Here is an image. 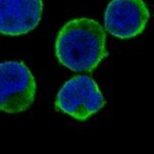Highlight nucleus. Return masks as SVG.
Listing matches in <instances>:
<instances>
[{
	"label": "nucleus",
	"mask_w": 154,
	"mask_h": 154,
	"mask_svg": "<svg viewBox=\"0 0 154 154\" xmlns=\"http://www.w3.org/2000/svg\"><path fill=\"white\" fill-rule=\"evenodd\" d=\"M55 54L74 72H91L108 55L105 30L90 18H74L62 26L55 41Z\"/></svg>",
	"instance_id": "f257e3e1"
},
{
	"label": "nucleus",
	"mask_w": 154,
	"mask_h": 154,
	"mask_svg": "<svg viewBox=\"0 0 154 154\" xmlns=\"http://www.w3.org/2000/svg\"><path fill=\"white\" fill-rule=\"evenodd\" d=\"M36 81L21 61L0 63V110L10 114L21 113L32 105L36 96Z\"/></svg>",
	"instance_id": "f03ea898"
},
{
	"label": "nucleus",
	"mask_w": 154,
	"mask_h": 154,
	"mask_svg": "<svg viewBox=\"0 0 154 154\" xmlns=\"http://www.w3.org/2000/svg\"><path fill=\"white\" fill-rule=\"evenodd\" d=\"M105 105L103 94L97 83L87 75L72 77L58 91L56 110L79 121H85Z\"/></svg>",
	"instance_id": "7ed1b4c3"
},
{
	"label": "nucleus",
	"mask_w": 154,
	"mask_h": 154,
	"mask_svg": "<svg viewBox=\"0 0 154 154\" xmlns=\"http://www.w3.org/2000/svg\"><path fill=\"white\" fill-rule=\"evenodd\" d=\"M150 12L143 0H111L104 13V27L120 39H130L144 31Z\"/></svg>",
	"instance_id": "20e7f679"
},
{
	"label": "nucleus",
	"mask_w": 154,
	"mask_h": 154,
	"mask_svg": "<svg viewBox=\"0 0 154 154\" xmlns=\"http://www.w3.org/2000/svg\"><path fill=\"white\" fill-rule=\"evenodd\" d=\"M42 11V0H0V34H27L37 27Z\"/></svg>",
	"instance_id": "39448f33"
}]
</instances>
